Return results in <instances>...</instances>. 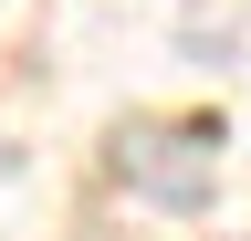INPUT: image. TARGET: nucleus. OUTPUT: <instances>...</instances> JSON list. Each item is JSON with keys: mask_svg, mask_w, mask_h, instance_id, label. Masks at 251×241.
Returning <instances> with one entry per match:
<instances>
[{"mask_svg": "<svg viewBox=\"0 0 251 241\" xmlns=\"http://www.w3.org/2000/svg\"><path fill=\"white\" fill-rule=\"evenodd\" d=\"M105 168L157 210H209L220 189V115H126L105 136Z\"/></svg>", "mask_w": 251, "mask_h": 241, "instance_id": "1", "label": "nucleus"}]
</instances>
